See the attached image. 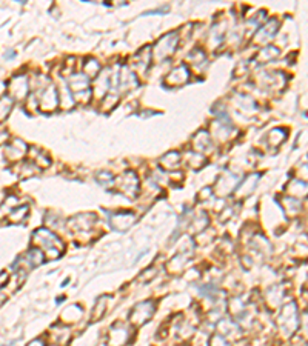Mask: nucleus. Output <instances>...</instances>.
I'll list each match as a JSON object with an SVG mask.
<instances>
[{
  "instance_id": "7",
  "label": "nucleus",
  "mask_w": 308,
  "mask_h": 346,
  "mask_svg": "<svg viewBox=\"0 0 308 346\" xmlns=\"http://www.w3.org/2000/svg\"><path fill=\"white\" fill-rule=\"evenodd\" d=\"M45 260V256L40 249L37 248H33L31 251H28L22 259H20V263H26L28 268H34L37 265H40L42 262Z\"/></svg>"
},
{
  "instance_id": "1",
  "label": "nucleus",
  "mask_w": 308,
  "mask_h": 346,
  "mask_svg": "<svg viewBox=\"0 0 308 346\" xmlns=\"http://www.w3.org/2000/svg\"><path fill=\"white\" fill-rule=\"evenodd\" d=\"M33 243L48 259L59 257L62 254V251H64V243L60 242V239L57 236H54L51 231L45 229V228L36 231L34 237H33Z\"/></svg>"
},
{
  "instance_id": "5",
  "label": "nucleus",
  "mask_w": 308,
  "mask_h": 346,
  "mask_svg": "<svg viewBox=\"0 0 308 346\" xmlns=\"http://www.w3.org/2000/svg\"><path fill=\"white\" fill-rule=\"evenodd\" d=\"M188 76H190V73H188V68L185 67V65H180L179 68H174L171 73H170V76L167 77V80H165V83H168L170 86H177V85H183L187 80H188Z\"/></svg>"
},
{
  "instance_id": "6",
  "label": "nucleus",
  "mask_w": 308,
  "mask_h": 346,
  "mask_svg": "<svg viewBox=\"0 0 308 346\" xmlns=\"http://www.w3.org/2000/svg\"><path fill=\"white\" fill-rule=\"evenodd\" d=\"M134 222V215L130 212H116L111 215V225L119 229V231H125L128 229Z\"/></svg>"
},
{
  "instance_id": "14",
  "label": "nucleus",
  "mask_w": 308,
  "mask_h": 346,
  "mask_svg": "<svg viewBox=\"0 0 308 346\" xmlns=\"http://www.w3.org/2000/svg\"><path fill=\"white\" fill-rule=\"evenodd\" d=\"M28 346H45V343H43L40 338H36V340H34V341H31Z\"/></svg>"
},
{
  "instance_id": "9",
  "label": "nucleus",
  "mask_w": 308,
  "mask_h": 346,
  "mask_svg": "<svg viewBox=\"0 0 308 346\" xmlns=\"http://www.w3.org/2000/svg\"><path fill=\"white\" fill-rule=\"evenodd\" d=\"M264 26H265V28H262V29L258 33V36H256V42H258V43H261L262 37H267L265 40H268V39L273 37V34H274L276 29H278V20H271L268 25H264Z\"/></svg>"
},
{
  "instance_id": "10",
  "label": "nucleus",
  "mask_w": 308,
  "mask_h": 346,
  "mask_svg": "<svg viewBox=\"0 0 308 346\" xmlns=\"http://www.w3.org/2000/svg\"><path fill=\"white\" fill-rule=\"evenodd\" d=\"M26 215H28V206H20V208H13V211H10V214H8V218L13 223H19Z\"/></svg>"
},
{
  "instance_id": "2",
  "label": "nucleus",
  "mask_w": 308,
  "mask_h": 346,
  "mask_svg": "<svg viewBox=\"0 0 308 346\" xmlns=\"http://www.w3.org/2000/svg\"><path fill=\"white\" fill-rule=\"evenodd\" d=\"M177 43H179V37H177L176 33H170V34L164 36L156 43V46H154V51H152L154 59H156L158 62H161L164 59H168V57L174 52Z\"/></svg>"
},
{
  "instance_id": "3",
  "label": "nucleus",
  "mask_w": 308,
  "mask_h": 346,
  "mask_svg": "<svg viewBox=\"0 0 308 346\" xmlns=\"http://www.w3.org/2000/svg\"><path fill=\"white\" fill-rule=\"evenodd\" d=\"M152 314H154V303L149 300L142 302V303H137L130 312V322L133 325H143L152 317Z\"/></svg>"
},
{
  "instance_id": "13",
  "label": "nucleus",
  "mask_w": 308,
  "mask_h": 346,
  "mask_svg": "<svg viewBox=\"0 0 308 346\" xmlns=\"http://www.w3.org/2000/svg\"><path fill=\"white\" fill-rule=\"evenodd\" d=\"M8 280H10V275H8L7 272H2V274H0V290H2V288L8 283Z\"/></svg>"
},
{
  "instance_id": "11",
  "label": "nucleus",
  "mask_w": 308,
  "mask_h": 346,
  "mask_svg": "<svg viewBox=\"0 0 308 346\" xmlns=\"http://www.w3.org/2000/svg\"><path fill=\"white\" fill-rule=\"evenodd\" d=\"M145 272H146V275H148V277L140 275V277H139V280H142V281H149V278H151V277H156V269H154V268H149V269H146Z\"/></svg>"
},
{
  "instance_id": "8",
  "label": "nucleus",
  "mask_w": 308,
  "mask_h": 346,
  "mask_svg": "<svg viewBox=\"0 0 308 346\" xmlns=\"http://www.w3.org/2000/svg\"><path fill=\"white\" fill-rule=\"evenodd\" d=\"M110 300V297L108 296H104V297H100L97 302H96V306H94V309H93V314H91V320L93 322H97V320H100L102 317H104V314H105V308H107V302Z\"/></svg>"
},
{
  "instance_id": "12",
  "label": "nucleus",
  "mask_w": 308,
  "mask_h": 346,
  "mask_svg": "<svg viewBox=\"0 0 308 346\" xmlns=\"http://www.w3.org/2000/svg\"><path fill=\"white\" fill-rule=\"evenodd\" d=\"M211 341H213V343H218V346H230V344L227 343V340H225L224 335H214V337L211 338Z\"/></svg>"
},
{
  "instance_id": "4",
  "label": "nucleus",
  "mask_w": 308,
  "mask_h": 346,
  "mask_svg": "<svg viewBox=\"0 0 308 346\" xmlns=\"http://www.w3.org/2000/svg\"><path fill=\"white\" fill-rule=\"evenodd\" d=\"M128 340H130V329L125 325L119 323L111 328L110 335H108L110 346H124Z\"/></svg>"
}]
</instances>
